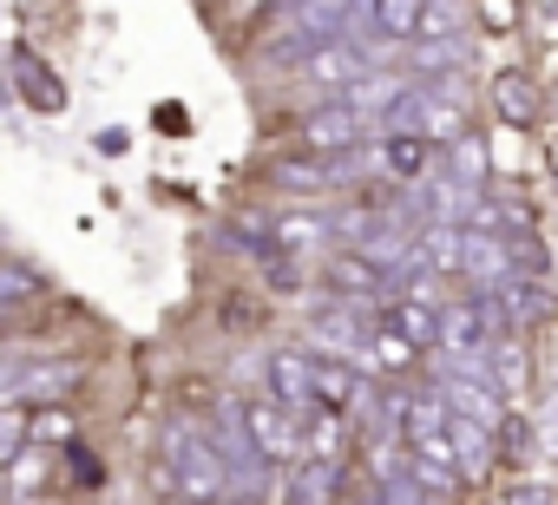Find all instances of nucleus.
I'll return each mask as SVG.
<instances>
[{"mask_svg": "<svg viewBox=\"0 0 558 505\" xmlns=\"http://www.w3.org/2000/svg\"><path fill=\"white\" fill-rule=\"evenodd\" d=\"M276 177H283V184H323V171H316V164H283Z\"/></svg>", "mask_w": 558, "mask_h": 505, "instance_id": "2eb2a0df", "label": "nucleus"}, {"mask_svg": "<svg viewBox=\"0 0 558 505\" xmlns=\"http://www.w3.org/2000/svg\"><path fill=\"white\" fill-rule=\"evenodd\" d=\"M427 125H434V132H460V112H453V106H434Z\"/></svg>", "mask_w": 558, "mask_h": 505, "instance_id": "dca6fc26", "label": "nucleus"}, {"mask_svg": "<svg viewBox=\"0 0 558 505\" xmlns=\"http://www.w3.org/2000/svg\"><path fill=\"white\" fill-rule=\"evenodd\" d=\"M310 381H316V401H323V414L349 407V394H355V381H349V374H336V368H310Z\"/></svg>", "mask_w": 558, "mask_h": 505, "instance_id": "6e6552de", "label": "nucleus"}, {"mask_svg": "<svg viewBox=\"0 0 558 505\" xmlns=\"http://www.w3.org/2000/svg\"><path fill=\"white\" fill-rule=\"evenodd\" d=\"M27 433H34V440H66V433H73V420H66V407H47Z\"/></svg>", "mask_w": 558, "mask_h": 505, "instance_id": "ddd939ff", "label": "nucleus"}, {"mask_svg": "<svg viewBox=\"0 0 558 505\" xmlns=\"http://www.w3.org/2000/svg\"><path fill=\"white\" fill-rule=\"evenodd\" d=\"M381 27L408 34V27H421V8H381Z\"/></svg>", "mask_w": 558, "mask_h": 505, "instance_id": "4468645a", "label": "nucleus"}, {"mask_svg": "<svg viewBox=\"0 0 558 505\" xmlns=\"http://www.w3.org/2000/svg\"><path fill=\"white\" fill-rule=\"evenodd\" d=\"M336 283H342V290H375L381 276H375L368 263H355V257H336Z\"/></svg>", "mask_w": 558, "mask_h": 505, "instance_id": "f8f14e48", "label": "nucleus"}, {"mask_svg": "<svg viewBox=\"0 0 558 505\" xmlns=\"http://www.w3.org/2000/svg\"><path fill=\"white\" fill-rule=\"evenodd\" d=\"M375 368H381V374L414 368V342H408V335H395V329H381V335H375Z\"/></svg>", "mask_w": 558, "mask_h": 505, "instance_id": "39448f33", "label": "nucleus"}, {"mask_svg": "<svg viewBox=\"0 0 558 505\" xmlns=\"http://www.w3.org/2000/svg\"><path fill=\"white\" fill-rule=\"evenodd\" d=\"M447 401H453V407H466V414H473L480 427H499V420H506V414H499V401H486V394H473L466 381H453V387H447Z\"/></svg>", "mask_w": 558, "mask_h": 505, "instance_id": "1a4fd4ad", "label": "nucleus"}, {"mask_svg": "<svg viewBox=\"0 0 558 505\" xmlns=\"http://www.w3.org/2000/svg\"><path fill=\"white\" fill-rule=\"evenodd\" d=\"M250 427H256L263 453H290V433H283V420H276V407H250Z\"/></svg>", "mask_w": 558, "mask_h": 505, "instance_id": "9d476101", "label": "nucleus"}, {"mask_svg": "<svg viewBox=\"0 0 558 505\" xmlns=\"http://www.w3.org/2000/svg\"><path fill=\"white\" fill-rule=\"evenodd\" d=\"M480 21H486V27H512L519 14H512V8H480Z\"/></svg>", "mask_w": 558, "mask_h": 505, "instance_id": "f3484780", "label": "nucleus"}, {"mask_svg": "<svg viewBox=\"0 0 558 505\" xmlns=\"http://www.w3.org/2000/svg\"><path fill=\"white\" fill-rule=\"evenodd\" d=\"M283 243L290 249H316L323 243V223L316 217H283Z\"/></svg>", "mask_w": 558, "mask_h": 505, "instance_id": "9b49d317", "label": "nucleus"}, {"mask_svg": "<svg viewBox=\"0 0 558 505\" xmlns=\"http://www.w3.org/2000/svg\"><path fill=\"white\" fill-rule=\"evenodd\" d=\"M310 79H316V86H336V79H355V53H342V47H323V53L310 60Z\"/></svg>", "mask_w": 558, "mask_h": 505, "instance_id": "423d86ee", "label": "nucleus"}, {"mask_svg": "<svg viewBox=\"0 0 558 505\" xmlns=\"http://www.w3.org/2000/svg\"><path fill=\"white\" fill-rule=\"evenodd\" d=\"M395 322H401V335H408V342H414V348H421V342H434V335H440V322H434V316H427V303H395Z\"/></svg>", "mask_w": 558, "mask_h": 505, "instance_id": "0eeeda50", "label": "nucleus"}, {"mask_svg": "<svg viewBox=\"0 0 558 505\" xmlns=\"http://www.w3.org/2000/svg\"><path fill=\"white\" fill-rule=\"evenodd\" d=\"M440 342H447V348H460V355H466V348H480V342H486L480 309H447V316H440Z\"/></svg>", "mask_w": 558, "mask_h": 505, "instance_id": "7ed1b4c3", "label": "nucleus"}, {"mask_svg": "<svg viewBox=\"0 0 558 505\" xmlns=\"http://www.w3.org/2000/svg\"><path fill=\"white\" fill-rule=\"evenodd\" d=\"M355 132H362V125H355V112H342V106H329V112H310V119L296 125V138H303L310 151H342Z\"/></svg>", "mask_w": 558, "mask_h": 505, "instance_id": "f03ea898", "label": "nucleus"}, {"mask_svg": "<svg viewBox=\"0 0 558 505\" xmlns=\"http://www.w3.org/2000/svg\"><path fill=\"white\" fill-rule=\"evenodd\" d=\"M427 164H434L427 138H388V171H395V177H421Z\"/></svg>", "mask_w": 558, "mask_h": 505, "instance_id": "20e7f679", "label": "nucleus"}, {"mask_svg": "<svg viewBox=\"0 0 558 505\" xmlns=\"http://www.w3.org/2000/svg\"><path fill=\"white\" fill-rule=\"evenodd\" d=\"M493 112L506 119V125H538V79L532 73H499L493 79Z\"/></svg>", "mask_w": 558, "mask_h": 505, "instance_id": "f257e3e1", "label": "nucleus"}]
</instances>
